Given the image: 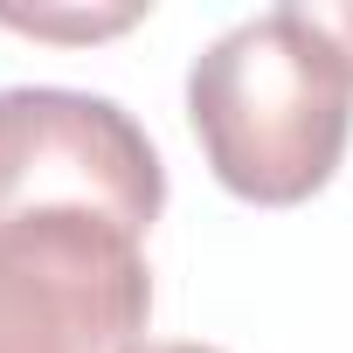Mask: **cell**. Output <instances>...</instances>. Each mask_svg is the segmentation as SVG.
I'll list each match as a JSON object with an SVG mask.
<instances>
[{
    "instance_id": "1",
    "label": "cell",
    "mask_w": 353,
    "mask_h": 353,
    "mask_svg": "<svg viewBox=\"0 0 353 353\" xmlns=\"http://www.w3.org/2000/svg\"><path fill=\"white\" fill-rule=\"evenodd\" d=\"M188 118L229 194L291 208L319 194L346 159L353 63L312 8H270L194 56Z\"/></svg>"
},
{
    "instance_id": "2",
    "label": "cell",
    "mask_w": 353,
    "mask_h": 353,
    "mask_svg": "<svg viewBox=\"0 0 353 353\" xmlns=\"http://www.w3.org/2000/svg\"><path fill=\"white\" fill-rule=\"evenodd\" d=\"M97 215L145 236L166 208V166L145 125L97 90L14 83L0 90V215Z\"/></svg>"
},
{
    "instance_id": "3",
    "label": "cell",
    "mask_w": 353,
    "mask_h": 353,
    "mask_svg": "<svg viewBox=\"0 0 353 353\" xmlns=\"http://www.w3.org/2000/svg\"><path fill=\"white\" fill-rule=\"evenodd\" d=\"M145 312L139 236L70 208L0 215V353H139Z\"/></svg>"
},
{
    "instance_id": "4",
    "label": "cell",
    "mask_w": 353,
    "mask_h": 353,
    "mask_svg": "<svg viewBox=\"0 0 353 353\" xmlns=\"http://www.w3.org/2000/svg\"><path fill=\"white\" fill-rule=\"evenodd\" d=\"M312 14H319V28H325V35L346 49V63H353V8H312Z\"/></svg>"
},
{
    "instance_id": "5",
    "label": "cell",
    "mask_w": 353,
    "mask_h": 353,
    "mask_svg": "<svg viewBox=\"0 0 353 353\" xmlns=\"http://www.w3.org/2000/svg\"><path fill=\"white\" fill-rule=\"evenodd\" d=\"M139 353H215V346H188V339H152V346H139Z\"/></svg>"
}]
</instances>
